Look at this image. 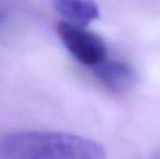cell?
<instances>
[{
  "label": "cell",
  "mask_w": 160,
  "mask_h": 159,
  "mask_svg": "<svg viewBox=\"0 0 160 159\" xmlns=\"http://www.w3.org/2000/svg\"><path fill=\"white\" fill-rule=\"evenodd\" d=\"M3 159H106L100 143L65 132L19 131L0 136Z\"/></svg>",
  "instance_id": "6da1fadb"
},
{
  "label": "cell",
  "mask_w": 160,
  "mask_h": 159,
  "mask_svg": "<svg viewBox=\"0 0 160 159\" xmlns=\"http://www.w3.org/2000/svg\"><path fill=\"white\" fill-rule=\"evenodd\" d=\"M56 32L65 49L80 63L93 68L107 58L108 48L103 39L84 26L60 21Z\"/></svg>",
  "instance_id": "7a4b0ae2"
},
{
  "label": "cell",
  "mask_w": 160,
  "mask_h": 159,
  "mask_svg": "<svg viewBox=\"0 0 160 159\" xmlns=\"http://www.w3.org/2000/svg\"><path fill=\"white\" fill-rule=\"evenodd\" d=\"M92 69L101 84L113 93H127L136 83L134 69L121 60L106 58Z\"/></svg>",
  "instance_id": "3957f363"
},
{
  "label": "cell",
  "mask_w": 160,
  "mask_h": 159,
  "mask_svg": "<svg viewBox=\"0 0 160 159\" xmlns=\"http://www.w3.org/2000/svg\"><path fill=\"white\" fill-rule=\"evenodd\" d=\"M53 9L64 21L86 27L99 17V8L95 0H51Z\"/></svg>",
  "instance_id": "277c9868"
},
{
  "label": "cell",
  "mask_w": 160,
  "mask_h": 159,
  "mask_svg": "<svg viewBox=\"0 0 160 159\" xmlns=\"http://www.w3.org/2000/svg\"><path fill=\"white\" fill-rule=\"evenodd\" d=\"M152 159H160V152H157L156 154H154Z\"/></svg>",
  "instance_id": "5b68a950"
}]
</instances>
